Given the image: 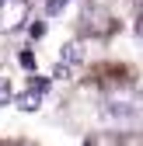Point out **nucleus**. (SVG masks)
<instances>
[{"mask_svg":"<svg viewBox=\"0 0 143 146\" xmlns=\"http://www.w3.org/2000/svg\"><path fill=\"white\" fill-rule=\"evenodd\" d=\"M28 21V0H0V31H17Z\"/></svg>","mask_w":143,"mask_h":146,"instance_id":"f257e3e1","label":"nucleus"},{"mask_svg":"<svg viewBox=\"0 0 143 146\" xmlns=\"http://www.w3.org/2000/svg\"><path fill=\"white\" fill-rule=\"evenodd\" d=\"M45 90H49V80L39 77L28 90H21V94H17V108H21V111H39V108H42V98H45Z\"/></svg>","mask_w":143,"mask_h":146,"instance_id":"f03ea898","label":"nucleus"},{"mask_svg":"<svg viewBox=\"0 0 143 146\" xmlns=\"http://www.w3.org/2000/svg\"><path fill=\"white\" fill-rule=\"evenodd\" d=\"M66 4H70V0H45V17L63 14V11H66Z\"/></svg>","mask_w":143,"mask_h":146,"instance_id":"7ed1b4c3","label":"nucleus"},{"mask_svg":"<svg viewBox=\"0 0 143 146\" xmlns=\"http://www.w3.org/2000/svg\"><path fill=\"white\" fill-rule=\"evenodd\" d=\"M0 104H11V80L0 77Z\"/></svg>","mask_w":143,"mask_h":146,"instance_id":"20e7f679","label":"nucleus"},{"mask_svg":"<svg viewBox=\"0 0 143 146\" xmlns=\"http://www.w3.org/2000/svg\"><path fill=\"white\" fill-rule=\"evenodd\" d=\"M17 63H21L25 70H31L35 66V56H31V52H17Z\"/></svg>","mask_w":143,"mask_h":146,"instance_id":"39448f33","label":"nucleus"}]
</instances>
